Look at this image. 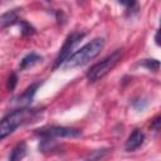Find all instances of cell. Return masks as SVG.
<instances>
[{"instance_id":"1","label":"cell","mask_w":161,"mask_h":161,"mask_svg":"<svg viewBox=\"0 0 161 161\" xmlns=\"http://www.w3.org/2000/svg\"><path fill=\"white\" fill-rule=\"evenodd\" d=\"M38 114H39V109L29 108V107H20L8 113L5 117L0 119V141L10 136L21 125L36 118Z\"/></svg>"},{"instance_id":"2","label":"cell","mask_w":161,"mask_h":161,"mask_svg":"<svg viewBox=\"0 0 161 161\" xmlns=\"http://www.w3.org/2000/svg\"><path fill=\"white\" fill-rule=\"evenodd\" d=\"M106 40L103 38H94L87 44H84L80 49L72 53V55L65 60L64 68H77L87 64L89 60L94 59L104 48Z\"/></svg>"},{"instance_id":"3","label":"cell","mask_w":161,"mask_h":161,"mask_svg":"<svg viewBox=\"0 0 161 161\" xmlns=\"http://www.w3.org/2000/svg\"><path fill=\"white\" fill-rule=\"evenodd\" d=\"M122 55H123L122 49H116L113 53L108 54L101 62H97L96 64H93L86 74L88 82L93 83V82H97V80L102 79L103 77H106L119 63V60L122 59Z\"/></svg>"},{"instance_id":"4","label":"cell","mask_w":161,"mask_h":161,"mask_svg":"<svg viewBox=\"0 0 161 161\" xmlns=\"http://www.w3.org/2000/svg\"><path fill=\"white\" fill-rule=\"evenodd\" d=\"M84 36H86V34L82 33V31H73V33H70V34L67 36V39L64 40V43H63L62 48L59 49V53H58V55H57V58H55V60H54V65H53L54 69L59 68L63 63H65V60L72 55V52H73L74 47H75Z\"/></svg>"},{"instance_id":"5","label":"cell","mask_w":161,"mask_h":161,"mask_svg":"<svg viewBox=\"0 0 161 161\" xmlns=\"http://www.w3.org/2000/svg\"><path fill=\"white\" fill-rule=\"evenodd\" d=\"M35 135L40 138H59V137H79L82 131L73 127L64 126H45L35 130Z\"/></svg>"},{"instance_id":"6","label":"cell","mask_w":161,"mask_h":161,"mask_svg":"<svg viewBox=\"0 0 161 161\" xmlns=\"http://www.w3.org/2000/svg\"><path fill=\"white\" fill-rule=\"evenodd\" d=\"M143 140H145V135H143L142 130H140V128L133 130V131L131 132V135L128 136L126 143H125L126 151L132 152V151L137 150V148L141 147V145L143 143Z\"/></svg>"},{"instance_id":"7","label":"cell","mask_w":161,"mask_h":161,"mask_svg":"<svg viewBox=\"0 0 161 161\" xmlns=\"http://www.w3.org/2000/svg\"><path fill=\"white\" fill-rule=\"evenodd\" d=\"M40 84H42L40 82H35V83L30 84L20 96H18L16 98H14L15 102L18 104H20L21 107H28V104L33 101V98H34V96H35V93H36V91H38V88H39Z\"/></svg>"},{"instance_id":"8","label":"cell","mask_w":161,"mask_h":161,"mask_svg":"<svg viewBox=\"0 0 161 161\" xmlns=\"http://www.w3.org/2000/svg\"><path fill=\"white\" fill-rule=\"evenodd\" d=\"M26 151H28L26 142H25V141L18 142V143L13 147V150H11V152H10V155H9V160H8V161H21V160L25 157Z\"/></svg>"},{"instance_id":"9","label":"cell","mask_w":161,"mask_h":161,"mask_svg":"<svg viewBox=\"0 0 161 161\" xmlns=\"http://www.w3.org/2000/svg\"><path fill=\"white\" fill-rule=\"evenodd\" d=\"M19 9H11L4 13L0 16V28H6L10 25H14L19 21Z\"/></svg>"},{"instance_id":"10","label":"cell","mask_w":161,"mask_h":161,"mask_svg":"<svg viewBox=\"0 0 161 161\" xmlns=\"http://www.w3.org/2000/svg\"><path fill=\"white\" fill-rule=\"evenodd\" d=\"M42 57L39 55V54H36V53H34V52H31V53H29V54H26L21 60H20V64H19V68L20 69H26V68H30V67H33V65H35V64H38L39 62H42Z\"/></svg>"},{"instance_id":"11","label":"cell","mask_w":161,"mask_h":161,"mask_svg":"<svg viewBox=\"0 0 161 161\" xmlns=\"http://www.w3.org/2000/svg\"><path fill=\"white\" fill-rule=\"evenodd\" d=\"M140 65L147 68L148 70L156 72V70H158V68H160V62H158L157 59H143V60L140 63Z\"/></svg>"},{"instance_id":"12","label":"cell","mask_w":161,"mask_h":161,"mask_svg":"<svg viewBox=\"0 0 161 161\" xmlns=\"http://www.w3.org/2000/svg\"><path fill=\"white\" fill-rule=\"evenodd\" d=\"M19 23H20V33H21L23 36H28V35H31V34L35 33V29H34L28 21L20 20Z\"/></svg>"},{"instance_id":"13","label":"cell","mask_w":161,"mask_h":161,"mask_svg":"<svg viewBox=\"0 0 161 161\" xmlns=\"http://www.w3.org/2000/svg\"><path fill=\"white\" fill-rule=\"evenodd\" d=\"M108 152V148H104V150H97V151H93L92 155H89V157L86 160V161H97L99 158H102L106 153Z\"/></svg>"},{"instance_id":"14","label":"cell","mask_w":161,"mask_h":161,"mask_svg":"<svg viewBox=\"0 0 161 161\" xmlns=\"http://www.w3.org/2000/svg\"><path fill=\"white\" fill-rule=\"evenodd\" d=\"M16 83H18V75H16L15 73H11V74H10V77L8 78V83H6V87H8V89L13 91V89L15 88Z\"/></svg>"},{"instance_id":"15","label":"cell","mask_w":161,"mask_h":161,"mask_svg":"<svg viewBox=\"0 0 161 161\" xmlns=\"http://www.w3.org/2000/svg\"><path fill=\"white\" fill-rule=\"evenodd\" d=\"M160 123H161V117L160 116H156L151 121V128H153L155 131H160Z\"/></svg>"},{"instance_id":"16","label":"cell","mask_w":161,"mask_h":161,"mask_svg":"<svg viewBox=\"0 0 161 161\" xmlns=\"http://www.w3.org/2000/svg\"><path fill=\"white\" fill-rule=\"evenodd\" d=\"M158 34H160V31H157V33H156V36H155V39H156V44H157V45H160V40H158Z\"/></svg>"}]
</instances>
